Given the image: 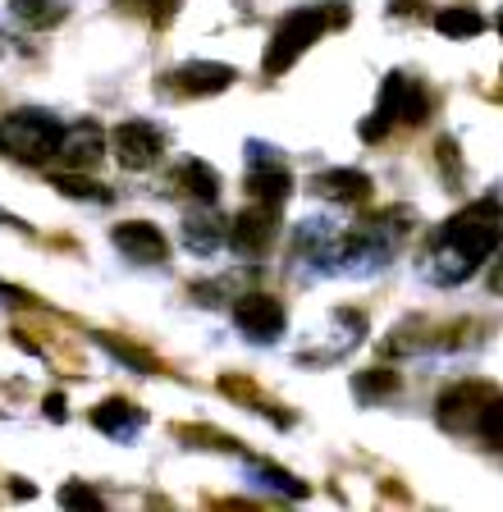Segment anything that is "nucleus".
I'll return each instance as SVG.
<instances>
[{"instance_id":"nucleus-20","label":"nucleus","mask_w":503,"mask_h":512,"mask_svg":"<svg viewBox=\"0 0 503 512\" xmlns=\"http://www.w3.org/2000/svg\"><path fill=\"white\" fill-rule=\"evenodd\" d=\"M252 476H257V485H270V490H279L284 499H307V480L270 467V462H252Z\"/></svg>"},{"instance_id":"nucleus-14","label":"nucleus","mask_w":503,"mask_h":512,"mask_svg":"<svg viewBox=\"0 0 503 512\" xmlns=\"http://www.w3.org/2000/svg\"><path fill=\"white\" fill-rule=\"evenodd\" d=\"M311 188L321 192V197H330V202H343V206H357L371 197V174L362 170H325L311 179Z\"/></svg>"},{"instance_id":"nucleus-4","label":"nucleus","mask_w":503,"mask_h":512,"mask_svg":"<svg viewBox=\"0 0 503 512\" xmlns=\"http://www.w3.org/2000/svg\"><path fill=\"white\" fill-rule=\"evenodd\" d=\"M60 138H65V124L51 110H14L0 119V151H10L14 160H28V165L51 160L60 151Z\"/></svg>"},{"instance_id":"nucleus-9","label":"nucleus","mask_w":503,"mask_h":512,"mask_svg":"<svg viewBox=\"0 0 503 512\" xmlns=\"http://www.w3.org/2000/svg\"><path fill=\"white\" fill-rule=\"evenodd\" d=\"M247 165H252V170H247V192H252V202L279 206L293 192V174L279 165L270 142H247Z\"/></svg>"},{"instance_id":"nucleus-12","label":"nucleus","mask_w":503,"mask_h":512,"mask_svg":"<svg viewBox=\"0 0 503 512\" xmlns=\"http://www.w3.org/2000/svg\"><path fill=\"white\" fill-rule=\"evenodd\" d=\"M92 426L101 430L106 439H119V444H133L147 426V412L129 398H106L101 407H92Z\"/></svg>"},{"instance_id":"nucleus-3","label":"nucleus","mask_w":503,"mask_h":512,"mask_svg":"<svg viewBox=\"0 0 503 512\" xmlns=\"http://www.w3.org/2000/svg\"><path fill=\"white\" fill-rule=\"evenodd\" d=\"M430 119V92L421 87V78L412 74H389L385 87H380V101H375V115L366 119L357 133H362V142H380L394 124H407L417 128Z\"/></svg>"},{"instance_id":"nucleus-25","label":"nucleus","mask_w":503,"mask_h":512,"mask_svg":"<svg viewBox=\"0 0 503 512\" xmlns=\"http://www.w3.org/2000/svg\"><path fill=\"white\" fill-rule=\"evenodd\" d=\"M124 5H133V10H142L151 23H161V28H165V23H170L174 14H179V5H183V0H124Z\"/></svg>"},{"instance_id":"nucleus-11","label":"nucleus","mask_w":503,"mask_h":512,"mask_svg":"<svg viewBox=\"0 0 503 512\" xmlns=\"http://www.w3.org/2000/svg\"><path fill=\"white\" fill-rule=\"evenodd\" d=\"M110 243L129 256L133 266H165V261H170V243H165V234L147 220L115 224V229H110Z\"/></svg>"},{"instance_id":"nucleus-6","label":"nucleus","mask_w":503,"mask_h":512,"mask_svg":"<svg viewBox=\"0 0 503 512\" xmlns=\"http://www.w3.org/2000/svg\"><path fill=\"white\" fill-rule=\"evenodd\" d=\"M234 325L252 343H275L284 334V325H289V311H284V302L275 293H243L234 302Z\"/></svg>"},{"instance_id":"nucleus-17","label":"nucleus","mask_w":503,"mask_h":512,"mask_svg":"<svg viewBox=\"0 0 503 512\" xmlns=\"http://www.w3.org/2000/svg\"><path fill=\"white\" fill-rule=\"evenodd\" d=\"M10 19L33 32H46L69 19V5L65 0H10Z\"/></svg>"},{"instance_id":"nucleus-7","label":"nucleus","mask_w":503,"mask_h":512,"mask_svg":"<svg viewBox=\"0 0 503 512\" xmlns=\"http://www.w3.org/2000/svg\"><path fill=\"white\" fill-rule=\"evenodd\" d=\"M275 234H279V211L270 202H252L247 211H238L234 220L225 224V243L234 247L238 256H266Z\"/></svg>"},{"instance_id":"nucleus-1","label":"nucleus","mask_w":503,"mask_h":512,"mask_svg":"<svg viewBox=\"0 0 503 512\" xmlns=\"http://www.w3.org/2000/svg\"><path fill=\"white\" fill-rule=\"evenodd\" d=\"M494 247H499V192H490L485 202L462 206V211L439 229V238L426 252L421 270H426V279L439 288L462 284V279L476 275V266H481L485 256H494Z\"/></svg>"},{"instance_id":"nucleus-10","label":"nucleus","mask_w":503,"mask_h":512,"mask_svg":"<svg viewBox=\"0 0 503 512\" xmlns=\"http://www.w3.org/2000/svg\"><path fill=\"white\" fill-rule=\"evenodd\" d=\"M234 78H238V69L234 64H215V60H188V64H179V69H170L165 74V92H174V96H220V92H229L234 87Z\"/></svg>"},{"instance_id":"nucleus-2","label":"nucleus","mask_w":503,"mask_h":512,"mask_svg":"<svg viewBox=\"0 0 503 512\" xmlns=\"http://www.w3.org/2000/svg\"><path fill=\"white\" fill-rule=\"evenodd\" d=\"M348 19H353L348 0H325V5H302V10H289L284 19L275 23V32H270V46H266L261 69H266L270 78L289 74L293 64L302 60V51H311V46L325 37V28H343Z\"/></svg>"},{"instance_id":"nucleus-13","label":"nucleus","mask_w":503,"mask_h":512,"mask_svg":"<svg viewBox=\"0 0 503 512\" xmlns=\"http://www.w3.org/2000/svg\"><path fill=\"white\" fill-rule=\"evenodd\" d=\"M55 156L65 160V165H74V170H92L101 156H106V142H101V128L87 119V124L78 128H65V138H60V151Z\"/></svg>"},{"instance_id":"nucleus-23","label":"nucleus","mask_w":503,"mask_h":512,"mask_svg":"<svg viewBox=\"0 0 503 512\" xmlns=\"http://www.w3.org/2000/svg\"><path fill=\"white\" fill-rule=\"evenodd\" d=\"M60 508H106V499H101L92 485L69 480V485H60Z\"/></svg>"},{"instance_id":"nucleus-22","label":"nucleus","mask_w":503,"mask_h":512,"mask_svg":"<svg viewBox=\"0 0 503 512\" xmlns=\"http://www.w3.org/2000/svg\"><path fill=\"white\" fill-rule=\"evenodd\" d=\"M97 343L101 348L110 352V357H119V362H129L133 371H156V357H151V352H142V348H129V343H115V339H106V334H97Z\"/></svg>"},{"instance_id":"nucleus-16","label":"nucleus","mask_w":503,"mask_h":512,"mask_svg":"<svg viewBox=\"0 0 503 512\" xmlns=\"http://www.w3.org/2000/svg\"><path fill=\"white\" fill-rule=\"evenodd\" d=\"M174 188L188 192V197H197L202 206H215V197H220V174L206 165V160H183L179 170H174Z\"/></svg>"},{"instance_id":"nucleus-28","label":"nucleus","mask_w":503,"mask_h":512,"mask_svg":"<svg viewBox=\"0 0 503 512\" xmlns=\"http://www.w3.org/2000/svg\"><path fill=\"white\" fill-rule=\"evenodd\" d=\"M14 494H19V499H33V485H28V480H14Z\"/></svg>"},{"instance_id":"nucleus-21","label":"nucleus","mask_w":503,"mask_h":512,"mask_svg":"<svg viewBox=\"0 0 503 512\" xmlns=\"http://www.w3.org/2000/svg\"><path fill=\"white\" fill-rule=\"evenodd\" d=\"M55 188L65 192V197H87V202H110V192L101 188V183H92V179H83V174H55Z\"/></svg>"},{"instance_id":"nucleus-24","label":"nucleus","mask_w":503,"mask_h":512,"mask_svg":"<svg viewBox=\"0 0 503 512\" xmlns=\"http://www.w3.org/2000/svg\"><path fill=\"white\" fill-rule=\"evenodd\" d=\"M435 151H439V174L449 179V188H458V183H462V156H458V142H453V138H439V142H435Z\"/></svg>"},{"instance_id":"nucleus-27","label":"nucleus","mask_w":503,"mask_h":512,"mask_svg":"<svg viewBox=\"0 0 503 512\" xmlns=\"http://www.w3.org/2000/svg\"><path fill=\"white\" fill-rule=\"evenodd\" d=\"M0 302H28V293H23V288H10V284H0Z\"/></svg>"},{"instance_id":"nucleus-18","label":"nucleus","mask_w":503,"mask_h":512,"mask_svg":"<svg viewBox=\"0 0 503 512\" xmlns=\"http://www.w3.org/2000/svg\"><path fill=\"white\" fill-rule=\"evenodd\" d=\"M435 32H444L449 42H467V37H481V32H485V14L471 10V5H449V10L435 14Z\"/></svg>"},{"instance_id":"nucleus-8","label":"nucleus","mask_w":503,"mask_h":512,"mask_svg":"<svg viewBox=\"0 0 503 512\" xmlns=\"http://www.w3.org/2000/svg\"><path fill=\"white\" fill-rule=\"evenodd\" d=\"M110 151L119 156L124 170H151L165 156V133L147 119H129V124H119L110 133Z\"/></svg>"},{"instance_id":"nucleus-26","label":"nucleus","mask_w":503,"mask_h":512,"mask_svg":"<svg viewBox=\"0 0 503 512\" xmlns=\"http://www.w3.org/2000/svg\"><path fill=\"white\" fill-rule=\"evenodd\" d=\"M46 412H51V421H65V398L51 394V398H46Z\"/></svg>"},{"instance_id":"nucleus-19","label":"nucleus","mask_w":503,"mask_h":512,"mask_svg":"<svg viewBox=\"0 0 503 512\" xmlns=\"http://www.w3.org/2000/svg\"><path fill=\"white\" fill-rule=\"evenodd\" d=\"M398 371H389V366H375V371H357L353 375V394L357 403H371V398H389L398 394Z\"/></svg>"},{"instance_id":"nucleus-15","label":"nucleus","mask_w":503,"mask_h":512,"mask_svg":"<svg viewBox=\"0 0 503 512\" xmlns=\"http://www.w3.org/2000/svg\"><path fill=\"white\" fill-rule=\"evenodd\" d=\"M225 224L229 220H220V215H211V211H193L183 220V243H188V252H197V256L220 252V247H225Z\"/></svg>"},{"instance_id":"nucleus-5","label":"nucleus","mask_w":503,"mask_h":512,"mask_svg":"<svg viewBox=\"0 0 503 512\" xmlns=\"http://www.w3.org/2000/svg\"><path fill=\"white\" fill-rule=\"evenodd\" d=\"M499 398V389H494V380H458L449 384L444 394H439V426L453 430V435H471V430H481V416L485 407Z\"/></svg>"}]
</instances>
